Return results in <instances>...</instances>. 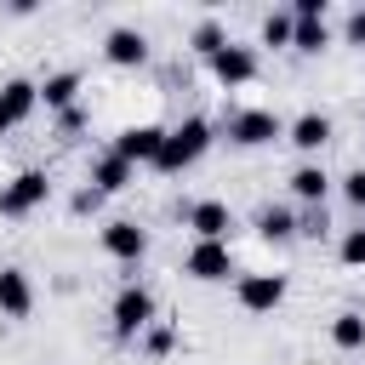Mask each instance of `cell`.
Returning a JSON list of instances; mask_svg holds the SVG:
<instances>
[{
	"label": "cell",
	"instance_id": "1",
	"mask_svg": "<svg viewBox=\"0 0 365 365\" xmlns=\"http://www.w3.org/2000/svg\"><path fill=\"white\" fill-rule=\"evenodd\" d=\"M205 148H211V125L194 114V120H182V125H171V131H165V143H160V154H154V171L177 177V171H188Z\"/></svg>",
	"mask_w": 365,
	"mask_h": 365
},
{
	"label": "cell",
	"instance_id": "2",
	"mask_svg": "<svg viewBox=\"0 0 365 365\" xmlns=\"http://www.w3.org/2000/svg\"><path fill=\"white\" fill-rule=\"evenodd\" d=\"M51 200V177L46 171H17L6 188H0V217H29L34 205Z\"/></svg>",
	"mask_w": 365,
	"mask_h": 365
},
{
	"label": "cell",
	"instance_id": "3",
	"mask_svg": "<svg viewBox=\"0 0 365 365\" xmlns=\"http://www.w3.org/2000/svg\"><path fill=\"white\" fill-rule=\"evenodd\" d=\"M274 137H285V120H279L274 108H240V114L228 120V143H240V148H262V143H274Z\"/></svg>",
	"mask_w": 365,
	"mask_h": 365
},
{
	"label": "cell",
	"instance_id": "4",
	"mask_svg": "<svg viewBox=\"0 0 365 365\" xmlns=\"http://www.w3.org/2000/svg\"><path fill=\"white\" fill-rule=\"evenodd\" d=\"M148 325H154V297H148L143 285H125V291L114 297V336L131 342V336H143Z\"/></svg>",
	"mask_w": 365,
	"mask_h": 365
},
{
	"label": "cell",
	"instance_id": "5",
	"mask_svg": "<svg viewBox=\"0 0 365 365\" xmlns=\"http://www.w3.org/2000/svg\"><path fill=\"white\" fill-rule=\"evenodd\" d=\"M182 274L188 279H228L234 274V251H228V240H194V251L182 257Z\"/></svg>",
	"mask_w": 365,
	"mask_h": 365
},
{
	"label": "cell",
	"instance_id": "6",
	"mask_svg": "<svg viewBox=\"0 0 365 365\" xmlns=\"http://www.w3.org/2000/svg\"><path fill=\"white\" fill-rule=\"evenodd\" d=\"M160 143H165V125H125V131L114 137V154H120V160L137 171V165H154Z\"/></svg>",
	"mask_w": 365,
	"mask_h": 365
},
{
	"label": "cell",
	"instance_id": "7",
	"mask_svg": "<svg viewBox=\"0 0 365 365\" xmlns=\"http://www.w3.org/2000/svg\"><path fill=\"white\" fill-rule=\"evenodd\" d=\"M285 302V274H240V308L245 314H274Z\"/></svg>",
	"mask_w": 365,
	"mask_h": 365
},
{
	"label": "cell",
	"instance_id": "8",
	"mask_svg": "<svg viewBox=\"0 0 365 365\" xmlns=\"http://www.w3.org/2000/svg\"><path fill=\"white\" fill-rule=\"evenodd\" d=\"M34 108H40V86L34 80H6L0 86V131H17Z\"/></svg>",
	"mask_w": 365,
	"mask_h": 365
},
{
	"label": "cell",
	"instance_id": "9",
	"mask_svg": "<svg viewBox=\"0 0 365 365\" xmlns=\"http://www.w3.org/2000/svg\"><path fill=\"white\" fill-rule=\"evenodd\" d=\"M205 63H211V74H217L222 86H245V80H257V51H251V46H234V40H228V46L211 51Z\"/></svg>",
	"mask_w": 365,
	"mask_h": 365
},
{
	"label": "cell",
	"instance_id": "10",
	"mask_svg": "<svg viewBox=\"0 0 365 365\" xmlns=\"http://www.w3.org/2000/svg\"><path fill=\"white\" fill-rule=\"evenodd\" d=\"M103 57H108L114 68H143V63H148V40H143V29H108Z\"/></svg>",
	"mask_w": 365,
	"mask_h": 365
},
{
	"label": "cell",
	"instance_id": "11",
	"mask_svg": "<svg viewBox=\"0 0 365 365\" xmlns=\"http://www.w3.org/2000/svg\"><path fill=\"white\" fill-rule=\"evenodd\" d=\"M103 251H108L114 262H143L148 234H143L137 222H125V217H120V222H108V228H103Z\"/></svg>",
	"mask_w": 365,
	"mask_h": 365
},
{
	"label": "cell",
	"instance_id": "12",
	"mask_svg": "<svg viewBox=\"0 0 365 365\" xmlns=\"http://www.w3.org/2000/svg\"><path fill=\"white\" fill-rule=\"evenodd\" d=\"M182 217H188V228H194L200 240H228V228H234V217H228L222 200H194Z\"/></svg>",
	"mask_w": 365,
	"mask_h": 365
},
{
	"label": "cell",
	"instance_id": "13",
	"mask_svg": "<svg viewBox=\"0 0 365 365\" xmlns=\"http://www.w3.org/2000/svg\"><path fill=\"white\" fill-rule=\"evenodd\" d=\"M29 308H34L29 274H23V268H0V314H6V319H29Z\"/></svg>",
	"mask_w": 365,
	"mask_h": 365
},
{
	"label": "cell",
	"instance_id": "14",
	"mask_svg": "<svg viewBox=\"0 0 365 365\" xmlns=\"http://www.w3.org/2000/svg\"><path fill=\"white\" fill-rule=\"evenodd\" d=\"M285 143H297L302 154H314V148H325V143H331V120H325L319 108H308V114H297V120L285 125Z\"/></svg>",
	"mask_w": 365,
	"mask_h": 365
},
{
	"label": "cell",
	"instance_id": "15",
	"mask_svg": "<svg viewBox=\"0 0 365 365\" xmlns=\"http://www.w3.org/2000/svg\"><path fill=\"white\" fill-rule=\"evenodd\" d=\"M125 182H131V165H125L114 148H108L103 160H91V188H97V194H120Z\"/></svg>",
	"mask_w": 365,
	"mask_h": 365
},
{
	"label": "cell",
	"instance_id": "16",
	"mask_svg": "<svg viewBox=\"0 0 365 365\" xmlns=\"http://www.w3.org/2000/svg\"><path fill=\"white\" fill-rule=\"evenodd\" d=\"M74 91H80V74H74V68H63V74H51V80L40 86V103L63 114V108H74Z\"/></svg>",
	"mask_w": 365,
	"mask_h": 365
},
{
	"label": "cell",
	"instance_id": "17",
	"mask_svg": "<svg viewBox=\"0 0 365 365\" xmlns=\"http://www.w3.org/2000/svg\"><path fill=\"white\" fill-rule=\"evenodd\" d=\"M325 188H331V177H325L319 165H297V171H291V194H297V200L325 205Z\"/></svg>",
	"mask_w": 365,
	"mask_h": 365
},
{
	"label": "cell",
	"instance_id": "18",
	"mask_svg": "<svg viewBox=\"0 0 365 365\" xmlns=\"http://www.w3.org/2000/svg\"><path fill=\"white\" fill-rule=\"evenodd\" d=\"M325 40H331L325 17H291V46L297 51H325Z\"/></svg>",
	"mask_w": 365,
	"mask_h": 365
},
{
	"label": "cell",
	"instance_id": "19",
	"mask_svg": "<svg viewBox=\"0 0 365 365\" xmlns=\"http://www.w3.org/2000/svg\"><path fill=\"white\" fill-rule=\"evenodd\" d=\"M257 234H262V240H291V234H297V217H291L285 205H262V211H257Z\"/></svg>",
	"mask_w": 365,
	"mask_h": 365
},
{
	"label": "cell",
	"instance_id": "20",
	"mask_svg": "<svg viewBox=\"0 0 365 365\" xmlns=\"http://www.w3.org/2000/svg\"><path fill=\"white\" fill-rule=\"evenodd\" d=\"M331 342H336V348H365V314H336Z\"/></svg>",
	"mask_w": 365,
	"mask_h": 365
},
{
	"label": "cell",
	"instance_id": "21",
	"mask_svg": "<svg viewBox=\"0 0 365 365\" xmlns=\"http://www.w3.org/2000/svg\"><path fill=\"white\" fill-rule=\"evenodd\" d=\"M262 40L268 46H291V11H268L262 17Z\"/></svg>",
	"mask_w": 365,
	"mask_h": 365
},
{
	"label": "cell",
	"instance_id": "22",
	"mask_svg": "<svg viewBox=\"0 0 365 365\" xmlns=\"http://www.w3.org/2000/svg\"><path fill=\"white\" fill-rule=\"evenodd\" d=\"M222 46H228V34H222V29L205 17V23L194 29V51H200V57H211V51H222Z\"/></svg>",
	"mask_w": 365,
	"mask_h": 365
},
{
	"label": "cell",
	"instance_id": "23",
	"mask_svg": "<svg viewBox=\"0 0 365 365\" xmlns=\"http://www.w3.org/2000/svg\"><path fill=\"white\" fill-rule=\"evenodd\" d=\"M143 348H148V354H171V348H177V331H171V325H148V331H143Z\"/></svg>",
	"mask_w": 365,
	"mask_h": 365
},
{
	"label": "cell",
	"instance_id": "24",
	"mask_svg": "<svg viewBox=\"0 0 365 365\" xmlns=\"http://www.w3.org/2000/svg\"><path fill=\"white\" fill-rule=\"evenodd\" d=\"M325 228H331V222H325V205H308V211L297 217V234H308V240H319Z\"/></svg>",
	"mask_w": 365,
	"mask_h": 365
},
{
	"label": "cell",
	"instance_id": "25",
	"mask_svg": "<svg viewBox=\"0 0 365 365\" xmlns=\"http://www.w3.org/2000/svg\"><path fill=\"white\" fill-rule=\"evenodd\" d=\"M342 262H348V268H365V228H354V234L342 240Z\"/></svg>",
	"mask_w": 365,
	"mask_h": 365
},
{
	"label": "cell",
	"instance_id": "26",
	"mask_svg": "<svg viewBox=\"0 0 365 365\" xmlns=\"http://www.w3.org/2000/svg\"><path fill=\"white\" fill-rule=\"evenodd\" d=\"M97 205H103V194H97V188H80V194H74V211H80V217H91Z\"/></svg>",
	"mask_w": 365,
	"mask_h": 365
},
{
	"label": "cell",
	"instance_id": "27",
	"mask_svg": "<svg viewBox=\"0 0 365 365\" xmlns=\"http://www.w3.org/2000/svg\"><path fill=\"white\" fill-rule=\"evenodd\" d=\"M342 194H348V200H354V205H359V211H365V171H354V177H348V182H342Z\"/></svg>",
	"mask_w": 365,
	"mask_h": 365
},
{
	"label": "cell",
	"instance_id": "28",
	"mask_svg": "<svg viewBox=\"0 0 365 365\" xmlns=\"http://www.w3.org/2000/svg\"><path fill=\"white\" fill-rule=\"evenodd\" d=\"M57 125H63V137H74V131L86 125V114H80V108H63V114H57Z\"/></svg>",
	"mask_w": 365,
	"mask_h": 365
},
{
	"label": "cell",
	"instance_id": "29",
	"mask_svg": "<svg viewBox=\"0 0 365 365\" xmlns=\"http://www.w3.org/2000/svg\"><path fill=\"white\" fill-rule=\"evenodd\" d=\"M348 40H354V46H365V11H354V17H348Z\"/></svg>",
	"mask_w": 365,
	"mask_h": 365
}]
</instances>
